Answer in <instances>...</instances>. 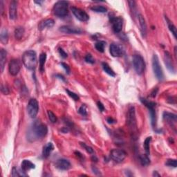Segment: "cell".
Returning a JSON list of instances; mask_svg holds the SVG:
<instances>
[{
    "label": "cell",
    "mask_w": 177,
    "mask_h": 177,
    "mask_svg": "<svg viewBox=\"0 0 177 177\" xmlns=\"http://www.w3.org/2000/svg\"><path fill=\"white\" fill-rule=\"evenodd\" d=\"M48 133V128L47 126L39 121H35L33 124V126L30 127V129L28 132V137L29 139L33 140L41 139L46 136Z\"/></svg>",
    "instance_id": "1"
},
{
    "label": "cell",
    "mask_w": 177,
    "mask_h": 177,
    "mask_svg": "<svg viewBox=\"0 0 177 177\" xmlns=\"http://www.w3.org/2000/svg\"><path fill=\"white\" fill-rule=\"evenodd\" d=\"M127 125L130 131L131 135L134 139L138 138V131L137 127V123L136 118V113H135V108L134 106H130L127 112Z\"/></svg>",
    "instance_id": "2"
},
{
    "label": "cell",
    "mask_w": 177,
    "mask_h": 177,
    "mask_svg": "<svg viewBox=\"0 0 177 177\" xmlns=\"http://www.w3.org/2000/svg\"><path fill=\"white\" fill-rule=\"evenodd\" d=\"M22 62L24 65L28 69H35L37 63V54L33 50L26 51L22 56Z\"/></svg>",
    "instance_id": "3"
},
{
    "label": "cell",
    "mask_w": 177,
    "mask_h": 177,
    "mask_svg": "<svg viewBox=\"0 0 177 177\" xmlns=\"http://www.w3.org/2000/svg\"><path fill=\"white\" fill-rule=\"evenodd\" d=\"M68 3L66 1H59L55 4L53 11L58 18H64L68 14Z\"/></svg>",
    "instance_id": "4"
},
{
    "label": "cell",
    "mask_w": 177,
    "mask_h": 177,
    "mask_svg": "<svg viewBox=\"0 0 177 177\" xmlns=\"http://www.w3.org/2000/svg\"><path fill=\"white\" fill-rule=\"evenodd\" d=\"M132 62L136 73L141 75L145 69V63L143 58L140 55H134L132 58Z\"/></svg>",
    "instance_id": "5"
},
{
    "label": "cell",
    "mask_w": 177,
    "mask_h": 177,
    "mask_svg": "<svg viewBox=\"0 0 177 177\" xmlns=\"http://www.w3.org/2000/svg\"><path fill=\"white\" fill-rule=\"evenodd\" d=\"M152 68H153L154 73L156 78L159 80H163L164 78V75H163L162 68L160 64L159 58L156 54H154L152 57Z\"/></svg>",
    "instance_id": "6"
},
{
    "label": "cell",
    "mask_w": 177,
    "mask_h": 177,
    "mask_svg": "<svg viewBox=\"0 0 177 177\" xmlns=\"http://www.w3.org/2000/svg\"><path fill=\"white\" fill-rule=\"evenodd\" d=\"M140 101L142 103L144 104L146 107L149 109L150 116H151V121H152V126L154 127L156 125V122H157V116H156V103L154 102L149 101L147 99L145 98H140Z\"/></svg>",
    "instance_id": "7"
},
{
    "label": "cell",
    "mask_w": 177,
    "mask_h": 177,
    "mask_svg": "<svg viewBox=\"0 0 177 177\" xmlns=\"http://www.w3.org/2000/svg\"><path fill=\"white\" fill-rule=\"evenodd\" d=\"M27 111L28 116L31 118H35L37 116L38 111H39V104L36 99L32 98L29 100L27 106Z\"/></svg>",
    "instance_id": "8"
},
{
    "label": "cell",
    "mask_w": 177,
    "mask_h": 177,
    "mask_svg": "<svg viewBox=\"0 0 177 177\" xmlns=\"http://www.w3.org/2000/svg\"><path fill=\"white\" fill-rule=\"evenodd\" d=\"M127 154L124 150L119 149H114L110 152V157L116 163H121L126 158Z\"/></svg>",
    "instance_id": "9"
},
{
    "label": "cell",
    "mask_w": 177,
    "mask_h": 177,
    "mask_svg": "<svg viewBox=\"0 0 177 177\" xmlns=\"http://www.w3.org/2000/svg\"><path fill=\"white\" fill-rule=\"evenodd\" d=\"M109 52L114 58H119L124 54V49L119 44L112 43L109 47Z\"/></svg>",
    "instance_id": "10"
},
{
    "label": "cell",
    "mask_w": 177,
    "mask_h": 177,
    "mask_svg": "<svg viewBox=\"0 0 177 177\" xmlns=\"http://www.w3.org/2000/svg\"><path fill=\"white\" fill-rule=\"evenodd\" d=\"M71 9L74 16L78 20L81 21V22H87V21L89 20V15H87V13L85 11L82 10V9L79 8H76L74 6L71 7Z\"/></svg>",
    "instance_id": "11"
},
{
    "label": "cell",
    "mask_w": 177,
    "mask_h": 177,
    "mask_svg": "<svg viewBox=\"0 0 177 177\" xmlns=\"http://www.w3.org/2000/svg\"><path fill=\"white\" fill-rule=\"evenodd\" d=\"M110 22H111L114 31L116 33H120L122 30L123 26V19L120 18V17H117V18L116 17H114V18H111Z\"/></svg>",
    "instance_id": "12"
},
{
    "label": "cell",
    "mask_w": 177,
    "mask_h": 177,
    "mask_svg": "<svg viewBox=\"0 0 177 177\" xmlns=\"http://www.w3.org/2000/svg\"><path fill=\"white\" fill-rule=\"evenodd\" d=\"M9 73L13 76L17 75L20 71V64L18 60L13 59L10 62L8 66Z\"/></svg>",
    "instance_id": "13"
},
{
    "label": "cell",
    "mask_w": 177,
    "mask_h": 177,
    "mask_svg": "<svg viewBox=\"0 0 177 177\" xmlns=\"http://www.w3.org/2000/svg\"><path fill=\"white\" fill-rule=\"evenodd\" d=\"M164 62L165 65H166L167 69L170 71L171 73H174L175 71L174 70V63H173V60H172V58L171 56L170 53L169 52H165V56H164Z\"/></svg>",
    "instance_id": "14"
},
{
    "label": "cell",
    "mask_w": 177,
    "mask_h": 177,
    "mask_svg": "<svg viewBox=\"0 0 177 177\" xmlns=\"http://www.w3.org/2000/svg\"><path fill=\"white\" fill-rule=\"evenodd\" d=\"M60 31L66 34H80L82 30L79 28L73 27L71 26H63L60 28Z\"/></svg>",
    "instance_id": "15"
},
{
    "label": "cell",
    "mask_w": 177,
    "mask_h": 177,
    "mask_svg": "<svg viewBox=\"0 0 177 177\" xmlns=\"http://www.w3.org/2000/svg\"><path fill=\"white\" fill-rule=\"evenodd\" d=\"M56 167L60 170H68L71 167V163L68 160L60 159L57 160L56 162Z\"/></svg>",
    "instance_id": "16"
},
{
    "label": "cell",
    "mask_w": 177,
    "mask_h": 177,
    "mask_svg": "<svg viewBox=\"0 0 177 177\" xmlns=\"http://www.w3.org/2000/svg\"><path fill=\"white\" fill-rule=\"evenodd\" d=\"M17 10H18V2L12 1L9 6V17L11 20H14L17 18Z\"/></svg>",
    "instance_id": "17"
},
{
    "label": "cell",
    "mask_w": 177,
    "mask_h": 177,
    "mask_svg": "<svg viewBox=\"0 0 177 177\" xmlns=\"http://www.w3.org/2000/svg\"><path fill=\"white\" fill-rule=\"evenodd\" d=\"M55 24L54 20L52 19H47V20L42 21L39 23L38 28L40 30H43L45 28H52Z\"/></svg>",
    "instance_id": "18"
},
{
    "label": "cell",
    "mask_w": 177,
    "mask_h": 177,
    "mask_svg": "<svg viewBox=\"0 0 177 177\" xmlns=\"http://www.w3.org/2000/svg\"><path fill=\"white\" fill-rule=\"evenodd\" d=\"M163 119L165 121H166L167 123L170 124H174L176 122V114L169 113V112H164L163 113Z\"/></svg>",
    "instance_id": "19"
},
{
    "label": "cell",
    "mask_w": 177,
    "mask_h": 177,
    "mask_svg": "<svg viewBox=\"0 0 177 177\" xmlns=\"http://www.w3.org/2000/svg\"><path fill=\"white\" fill-rule=\"evenodd\" d=\"M53 149H54V146H53V143L48 142L47 144H46L42 150V157L44 159H47L50 156Z\"/></svg>",
    "instance_id": "20"
},
{
    "label": "cell",
    "mask_w": 177,
    "mask_h": 177,
    "mask_svg": "<svg viewBox=\"0 0 177 177\" xmlns=\"http://www.w3.org/2000/svg\"><path fill=\"white\" fill-rule=\"evenodd\" d=\"M138 21H139V24L140 26V31L142 37H145L147 35V24H146L145 20L143 17L141 15H138Z\"/></svg>",
    "instance_id": "21"
},
{
    "label": "cell",
    "mask_w": 177,
    "mask_h": 177,
    "mask_svg": "<svg viewBox=\"0 0 177 177\" xmlns=\"http://www.w3.org/2000/svg\"><path fill=\"white\" fill-rule=\"evenodd\" d=\"M21 167H22V171L26 172L32 170V169L35 168V165L31 161H28V160H24L22 161V164H21Z\"/></svg>",
    "instance_id": "22"
},
{
    "label": "cell",
    "mask_w": 177,
    "mask_h": 177,
    "mask_svg": "<svg viewBox=\"0 0 177 177\" xmlns=\"http://www.w3.org/2000/svg\"><path fill=\"white\" fill-rule=\"evenodd\" d=\"M6 55L7 53L4 49H1L0 51V67H1V71L3 72L4 69V66L6 61Z\"/></svg>",
    "instance_id": "23"
},
{
    "label": "cell",
    "mask_w": 177,
    "mask_h": 177,
    "mask_svg": "<svg viewBox=\"0 0 177 177\" xmlns=\"http://www.w3.org/2000/svg\"><path fill=\"white\" fill-rule=\"evenodd\" d=\"M102 65V68H103V70L106 73H107L108 75L111 76V77H115L116 76L115 72H114V70L110 67L109 64L106 63V62H103Z\"/></svg>",
    "instance_id": "24"
},
{
    "label": "cell",
    "mask_w": 177,
    "mask_h": 177,
    "mask_svg": "<svg viewBox=\"0 0 177 177\" xmlns=\"http://www.w3.org/2000/svg\"><path fill=\"white\" fill-rule=\"evenodd\" d=\"M47 60V54L45 53H41L39 58V69L42 72L44 71V64Z\"/></svg>",
    "instance_id": "25"
},
{
    "label": "cell",
    "mask_w": 177,
    "mask_h": 177,
    "mask_svg": "<svg viewBox=\"0 0 177 177\" xmlns=\"http://www.w3.org/2000/svg\"><path fill=\"white\" fill-rule=\"evenodd\" d=\"M24 28L22 27V26H19V27H17L15 30V37L16 39H22L23 36H24Z\"/></svg>",
    "instance_id": "26"
},
{
    "label": "cell",
    "mask_w": 177,
    "mask_h": 177,
    "mask_svg": "<svg viewBox=\"0 0 177 177\" xmlns=\"http://www.w3.org/2000/svg\"><path fill=\"white\" fill-rule=\"evenodd\" d=\"M0 39H1V43L6 44L8 40V33L6 29L1 30V33H0Z\"/></svg>",
    "instance_id": "27"
},
{
    "label": "cell",
    "mask_w": 177,
    "mask_h": 177,
    "mask_svg": "<svg viewBox=\"0 0 177 177\" xmlns=\"http://www.w3.org/2000/svg\"><path fill=\"white\" fill-rule=\"evenodd\" d=\"M140 162L142 166H146L150 163V160L147 154H142L140 156Z\"/></svg>",
    "instance_id": "28"
},
{
    "label": "cell",
    "mask_w": 177,
    "mask_h": 177,
    "mask_svg": "<svg viewBox=\"0 0 177 177\" xmlns=\"http://www.w3.org/2000/svg\"><path fill=\"white\" fill-rule=\"evenodd\" d=\"M106 46V42L104 41H99L98 42L96 43L95 44V47L98 50L99 52L103 53L104 51V47Z\"/></svg>",
    "instance_id": "29"
},
{
    "label": "cell",
    "mask_w": 177,
    "mask_h": 177,
    "mask_svg": "<svg viewBox=\"0 0 177 177\" xmlns=\"http://www.w3.org/2000/svg\"><path fill=\"white\" fill-rule=\"evenodd\" d=\"M91 10L94 11L96 13H104L107 11V9L105 7L102 6H94L91 8Z\"/></svg>",
    "instance_id": "30"
},
{
    "label": "cell",
    "mask_w": 177,
    "mask_h": 177,
    "mask_svg": "<svg viewBox=\"0 0 177 177\" xmlns=\"http://www.w3.org/2000/svg\"><path fill=\"white\" fill-rule=\"evenodd\" d=\"M152 140V137H147L145 140L144 143H143V147L144 149L145 150L146 154L148 155L149 154V148H150V142Z\"/></svg>",
    "instance_id": "31"
},
{
    "label": "cell",
    "mask_w": 177,
    "mask_h": 177,
    "mask_svg": "<svg viewBox=\"0 0 177 177\" xmlns=\"http://www.w3.org/2000/svg\"><path fill=\"white\" fill-rule=\"evenodd\" d=\"M11 176H13V177H15V176H27L25 174V172H20V171H19L18 169L16 168V167H13V170H12V174H11Z\"/></svg>",
    "instance_id": "32"
},
{
    "label": "cell",
    "mask_w": 177,
    "mask_h": 177,
    "mask_svg": "<svg viewBox=\"0 0 177 177\" xmlns=\"http://www.w3.org/2000/svg\"><path fill=\"white\" fill-rule=\"evenodd\" d=\"M47 114H48V116L50 120V121L51 123H56L57 121H58V119H57L56 116L55 115V114L53 113L52 111H50V110H49L48 111H47Z\"/></svg>",
    "instance_id": "33"
},
{
    "label": "cell",
    "mask_w": 177,
    "mask_h": 177,
    "mask_svg": "<svg viewBox=\"0 0 177 177\" xmlns=\"http://www.w3.org/2000/svg\"><path fill=\"white\" fill-rule=\"evenodd\" d=\"M165 165L168 167H176L177 163L176 159H167L165 162Z\"/></svg>",
    "instance_id": "34"
},
{
    "label": "cell",
    "mask_w": 177,
    "mask_h": 177,
    "mask_svg": "<svg viewBox=\"0 0 177 177\" xmlns=\"http://www.w3.org/2000/svg\"><path fill=\"white\" fill-rule=\"evenodd\" d=\"M168 27H169V29H170V31L172 32L173 35H174V38H176V26H175L174 24H172V23H171L170 22H169V21H168Z\"/></svg>",
    "instance_id": "35"
},
{
    "label": "cell",
    "mask_w": 177,
    "mask_h": 177,
    "mask_svg": "<svg viewBox=\"0 0 177 177\" xmlns=\"http://www.w3.org/2000/svg\"><path fill=\"white\" fill-rule=\"evenodd\" d=\"M78 113L81 114L83 116H86L87 115V106L85 104H83L79 108Z\"/></svg>",
    "instance_id": "36"
},
{
    "label": "cell",
    "mask_w": 177,
    "mask_h": 177,
    "mask_svg": "<svg viewBox=\"0 0 177 177\" xmlns=\"http://www.w3.org/2000/svg\"><path fill=\"white\" fill-rule=\"evenodd\" d=\"M66 91L67 92L68 96L71 97V98H73L74 100H75V101H78V100H79L80 98H79V96H78V94H75V93L72 92V91H71L68 90V89H66Z\"/></svg>",
    "instance_id": "37"
},
{
    "label": "cell",
    "mask_w": 177,
    "mask_h": 177,
    "mask_svg": "<svg viewBox=\"0 0 177 177\" xmlns=\"http://www.w3.org/2000/svg\"><path fill=\"white\" fill-rule=\"evenodd\" d=\"M80 145H81L82 147H83L84 148V149L86 150V151L87 152H89V154H93L94 152V149H93V148L91 147L90 146L87 145H86L85 143H84V142H80Z\"/></svg>",
    "instance_id": "38"
},
{
    "label": "cell",
    "mask_w": 177,
    "mask_h": 177,
    "mask_svg": "<svg viewBox=\"0 0 177 177\" xmlns=\"http://www.w3.org/2000/svg\"><path fill=\"white\" fill-rule=\"evenodd\" d=\"M85 61L88 63L90 64H94L95 63V60L94 58H93V56H91V54H87L86 56H85Z\"/></svg>",
    "instance_id": "39"
},
{
    "label": "cell",
    "mask_w": 177,
    "mask_h": 177,
    "mask_svg": "<svg viewBox=\"0 0 177 177\" xmlns=\"http://www.w3.org/2000/svg\"><path fill=\"white\" fill-rule=\"evenodd\" d=\"M1 92L4 94H8L10 93V91H9V89L8 88L7 86H4V85H1Z\"/></svg>",
    "instance_id": "40"
},
{
    "label": "cell",
    "mask_w": 177,
    "mask_h": 177,
    "mask_svg": "<svg viewBox=\"0 0 177 177\" xmlns=\"http://www.w3.org/2000/svg\"><path fill=\"white\" fill-rule=\"evenodd\" d=\"M59 53H60V55L61 56V57H62V58H67V56H68L67 53H66L62 49H61V48L59 49Z\"/></svg>",
    "instance_id": "41"
},
{
    "label": "cell",
    "mask_w": 177,
    "mask_h": 177,
    "mask_svg": "<svg viewBox=\"0 0 177 177\" xmlns=\"http://www.w3.org/2000/svg\"><path fill=\"white\" fill-rule=\"evenodd\" d=\"M61 65H62V67L65 69L66 73H67L68 74L70 73V68H69V66H68V64L64 63V62H62V63H61Z\"/></svg>",
    "instance_id": "42"
},
{
    "label": "cell",
    "mask_w": 177,
    "mask_h": 177,
    "mask_svg": "<svg viewBox=\"0 0 177 177\" xmlns=\"http://www.w3.org/2000/svg\"><path fill=\"white\" fill-rule=\"evenodd\" d=\"M97 104H98V107L100 111L102 112L104 111V106L103 105V104H102L101 102L98 101V102H97Z\"/></svg>",
    "instance_id": "43"
},
{
    "label": "cell",
    "mask_w": 177,
    "mask_h": 177,
    "mask_svg": "<svg viewBox=\"0 0 177 177\" xmlns=\"http://www.w3.org/2000/svg\"><path fill=\"white\" fill-rule=\"evenodd\" d=\"M157 92H158V89H157V88L154 89V90H153V91H152V92L151 96H152V97H153V98H154V97H156V96H157Z\"/></svg>",
    "instance_id": "44"
},
{
    "label": "cell",
    "mask_w": 177,
    "mask_h": 177,
    "mask_svg": "<svg viewBox=\"0 0 177 177\" xmlns=\"http://www.w3.org/2000/svg\"><path fill=\"white\" fill-rule=\"evenodd\" d=\"M92 170H93V171H94V172L95 173V174H98V175H100V171H99L98 169L96 168V167H92Z\"/></svg>",
    "instance_id": "45"
},
{
    "label": "cell",
    "mask_w": 177,
    "mask_h": 177,
    "mask_svg": "<svg viewBox=\"0 0 177 177\" xmlns=\"http://www.w3.org/2000/svg\"><path fill=\"white\" fill-rule=\"evenodd\" d=\"M106 121H107V122L108 123H109V124H112V123H115V120H114L113 118H111V117H109V118H107V120H106Z\"/></svg>",
    "instance_id": "46"
},
{
    "label": "cell",
    "mask_w": 177,
    "mask_h": 177,
    "mask_svg": "<svg viewBox=\"0 0 177 177\" xmlns=\"http://www.w3.org/2000/svg\"><path fill=\"white\" fill-rule=\"evenodd\" d=\"M153 176H161V175H160L159 173L157 172V171H154L153 173Z\"/></svg>",
    "instance_id": "47"
}]
</instances>
